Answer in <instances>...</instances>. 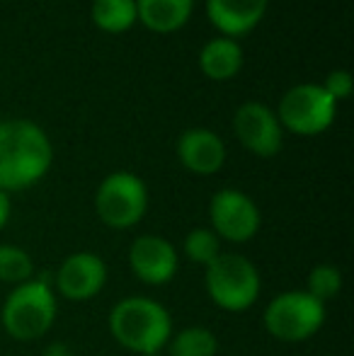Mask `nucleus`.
Wrapping results in <instances>:
<instances>
[{
  "label": "nucleus",
  "mask_w": 354,
  "mask_h": 356,
  "mask_svg": "<svg viewBox=\"0 0 354 356\" xmlns=\"http://www.w3.org/2000/svg\"><path fill=\"white\" fill-rule=\"evenodd\" d=\"M54 148L47 131L29 119L0 122V192H19L49 172Z\"/></svg>",
  "instance_id": "1"
},
{
  "label": "nucleus",
  "mask_w": 354,
  "mask_h": 356,
  "mask_svg": "<svg viewBox=\"0 0 354 356\" xmlns=\"http://www.w3.org/2000/svg\"><path fill=\"white\" fill-rule=\"evenodd\" d=\"M109 330L124 349L146 356L158 354L170 342L172 320L158 300L131 296L112 308Z\"/></svg>",
  "instance_id": "2"
},
{
  "label": "nucleus",
  "mask_w": 354,
  "mask_h": 356,
  "mask_svg": "<svg viewBox=\"0 0 354 356\" xmlns=\"http://www.w3.org/2000/svg\"><path fill=\"white\" fill-rule=\"evenodd\" d=\"M56 320V296L49 282L19 284L13 293L5 298L3 305V327L13 339L32 342L51 330Z\"/></svg>",
  "instance_id": "3"
},
{
  "label": "nucleus",
  "mask_w": 354,
  "mask_h": 356,
  "mask_svg": "<svg viewBox=\"0 0 354 356\" xmlns=\"http://www.w3.org/2000/svg\"><path fill=\"white\" fill-rule=\"evenodd\" d=\"M207 291L223 310H248L260 296V272L243 254H218L207 264Z\"/></svg>",
  "instance_id": "4"
},
{
  "label": "nucleus",
  "mask_w": 354,
  "mask_h": 356,
  "mask_svg": "<svg viewBox=\"0 0 354 356\" xmlns=\"http://www.w3.org/2000/svg\"><path fill=\"white\" fill-rule=\"evenodd\" d=\"M337 102L318 83H301L282 95L277 119L284 131L296 136H318L335 122Z\"/></svg>",
  "instance_id": "5"
},
{
  "label": "nucleus",
  "mask_w": 354,
  "mask_h": 356,
  "mask_svg": "<svg viewBox=\"0 0 354 356\" xmlns=\"http://www.w3.org/2000/svg\"><path fill=\"white\" fill-rule=\"evenodd\" d=\"M325 323V303L306 291H284L265 308V327L282 342H303Z\"/></svg>",
  "instance_id": "6"
},
{
  "label": "nucleus",
  "mask_w": 354,
  "mask_h": 356,
  "mask_svg": "<svg viewBox=\"0 0 354 356\" xmlns=\"http://www.w3.org/2000/svg\"><path fill=\"white\" fill-rule=\"evenodd\" d=\"M148 189L143 179L134 172H112L102 179L95 194V211L109 228H131L146 216Z\"/></svg>",
  "instance_id": "7"
},
{
  "label": "nucleus",
  "mask_w": 354,
  "mask_h": 356,
  "mask_svg": "<svg viewBox=\"0 0 354 356\" xmlns=\"http://www.w3.org/2000/svg\"><path fill=\"white\" fill-rule=\"evenodd\" d=\"M233 134L257 158H272L282 150L284 129L269 104L265 102H243L233 114Z\"/></svg>",
  "instance_id": "8"
},
{
  "label": "nucleus",
  "mask_w": 354,
  "mask_h": 356,
  "mask_svg": "<svg viewBox=\"0 0 354 356\" xmlns=\"http://www.w3.org/2000/svg\"><path fill=\"white\" fill-rule=\"evenodd\" d=\"M214 233L231 243H248L260 230V209L248 194L238 189H221L209 204Z\"/></svg>",
  "instance_id": "9"
},
{
  "label": "nucleus",
  "mask_w": 354,
  "mask_h": 356,
  "mask_svg": "<svg viewBox=\"0 0 354 356\" xmlns=\"http://www.w3.org/2000/svg\"><path fill=\"white\" fill-rule=\"evenodd\" d=\"M107 282V267L95 252H73L56 272V289L68 300H90Z\"/></svg>",
  "instance_id": "10"
},
{
  "label": "nucleus",
  "mask_w": 354,
  "mask_h": 356,
  "mask_svg": "<svg viewBox=\"0 0 354 356\" xmlns=\"http://www.w3.org/2000/svg\"><path fill=\"white\" fill-rule=\"evenodd\" d=\"M129 264L136 279L151 286L172 282L177 272V252L161 235H141L131 243Z\"/></svg>",
  "instance_id": "11"
},
{
  "label": "nucleus",
  "mask_w": 354,
  "mask_h": 356,
  "mask_svg": "<svg viewBox=\"0 0 354 356\" xmlns=\"http://www.w3.org/2000/svg\"><path fill=\"white\" fill-rule=\"evenodd\" d=\"M177 158L189 172L214 175L226 163V145L211 129L194 127L177 138Z\"/></svg>",
  "instance_id": "12"
},
{
  "label": "nucleus",
  "mask_w": 354,
  "mask_h": 356,
  "mask_svg": "<svg viewBox=\"0 0 354 356\" xmlns=\"http://www.w3.org/2000/svg\"><path fill=\"white\" fill-rule=\"evenodd\" d=\"M269 0H207L209 22L221 37L241 39L262 22Z\"/></svg>",
  "instance_id": "13"
},
{
  "label": "nucleus",
  "mask_w": 354,
  "mask_h": 356,
  "mask_svg": "<svg viewBox=\"0 0 354 356\" xmlns=\"http://www.w3.org/2000/svg\"><path fill=\"white\" fill-rule=\"evenodd\" d=\"M194 0H136V17L156 34H170L189 22Z\"/></svg>",
  "instance_id": "14"
},
{
  "label": "nucleus",
  "mask_w": 354,
  "mask_h": 356,
  "mask_svg": "<svg viewBox=\"0 0 354 356\" xmlns=\"http://www.w3.org/2000/svg\"><path fill=\"white\" fill-rule=\"evenodd\" d=\"M199 68L209 80H231L243 68V49L238 39L214 37L199 51Z\"/></svg>",
  "instance_id": "15"
},
{
  "label": "nucleus",
  "mask_w": 354,
  "mask_h": 356,
  "mask_svg": "<svg viewBox=\"0 0 354 356\" xmlns=\"http://www.w3.org/2000/svg\"><path fill=\"white\" fill-rule=\"evenodd\" d=\"M90 17H92L95 27L107 34L129 32L138 22L136 0H92Z\"/></svg>",
  "instance_id": "16"
},
{
  "label": "nucleus",
  "mask_w": 354,
  "mask_h": 356,
  "mask_svg": "<svg viewBox=\"0 0 354 356\" xmlns=\"http://www.w3.org/2000/svg\"><path fill=\"white\" fill-rule=\"evenodd\" d=\"M218 342L207 327H184L170 342L172 356H216Z\"/></svg>",
  "instance_id": "17"
},
{
  "label": "nucleus",
  "mask_w": 354,
  "mask_h": 356,
  "mask_svg": "<svg viewBox=\"0 0 354 356\" xmlns=\"http://www.w3.org/2000/svg\"><path fill=\"white\" fill-rule=\"evenodd\" d=\"M34 274L32 257L22 248L15 245H0V282L5 284H24Z\"/></svg>",
  "instance_id": "18"
},
{
  "label": "nucleus",
  "mask_w": 354,
  "mask_h": 356,
  "mask_svg": "<svg viewBox=\"0 0 354 356\" xmlns=\"http://www.w3.org/2000/svg\"><path fill=\"white\" fill-rule=\"evenodd\" d=\"M184 254L194 264H204L207 267L209 262H214L221 254V250H218V235L209 228H194L184 238Z\"/></svg>",
  "instance_id": "19"
},
{
  "label": "nucleus",
  "mask_w": 354,
  "mask_h": 356,
  "mask_svg": "<svg viewBox=\"0 0 354 356\" xmlns=\"http://www.w3.org/2000/svg\"><path fill=\"white\" fill-rule=\"evenodd\" d=\"M342 289V274L337 267L332 264H318L316 269H311L308 274V286H306V293H311L316 300L325 303V300L335 298Z\"/></svg>",
  "instance_id": "20"
},
{
  "label": "nucleus",
  "mask_w": 354,
  "mask_h": 356,
  "mask_svg": "<svg viewBox=\"0 0 354 356\" xmlns=\"http://www.w3.org/2000/svg\"><path fill=\"white\" fill-rule=\"evenodd\" d=\"M321 85L335 102H342V99H347L352 92V75L347 73L345 68H335V71L328 73V78L323 80Z\"/></svg>",
  "instance_id": "21"
},
{
  "label": "nucleus",
  "mask_w": 354,
  "mask_h": 356,
  "mask_svg": "<svg viewBox=\"0 0 354 356\" xmlns=\"http://www.w3.org/2000/svg\"><path fill=\"white\" fill-rule=\"evenodd\" d=\"M8 218H10V197L5 192H0V230L8 223Z\"/></svg>",
  "instance_id": "22"
},
{
  "label": "nucleus",
  "mask_w": 354,
  "mask_h": 356,
  "mask_svg": "<svg viewBox=\"0 0 354 356\" xmlns=\"http://www.w3.org/2000/svg\"><path fill=\"white\" fill-rule=\"evenodd\" d=\"M44 356H71V352H68L66 344H51Z\"/></svg>",
  "instance_id": "23"
},
{
  "label": "nucleus",
  "mask_w": 354,
  "mask_h": 356,
  "mask_svg": "<svg viewBox=\"0 0 354 356\" xmlns=\"http://www.w3.org/2000/svg\"><path fill=\"white\" fill-rule=\"evenodd\" d=\"M146 356H158V354H146Z\"/></svg>",
  "instance_id": "24"
}]
</instances>
